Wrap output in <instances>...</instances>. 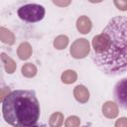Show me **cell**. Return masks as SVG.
Listing matches in <instances>:
<instances>
[{
	"instance_id": "1",
	"label": "cell",
	"mask_w": 127,
	"mask_h": 127,
	"mask_svg": "<svg viewBox=\"0 0 127 127\" xmlns=\"http://www.w3.org/2000/svg\"><path fill=\"white\" fill-rule=\"evenodd\" d=\"M108 39V46L102 54L92 56L95 64L108 75L127 71V18H111L102 31Z\"/></svg>"
},
{
	"instance_id": "2",
	"label": "cell",
	"mask_w": 127,
	"mask_h": 127,
	"mask_svg": "<svg viewBox=\"0 0 127 127\" xmlns=\"http://www.w3.org/2000/svg\"><path fill=\"white\" fill-rule=\"evenodd\" d=\"M2 114L13 126H35L40 118V103L35 91L18 89L8 93L2 101Z\"/></svg>"
},
{
	"instance_id": "3",
	"label": "cell",
	"mask_w": 127,
	"mask_h": 127,
	"mask_svg": "<svg viewBox=\"0 0 127 127\" xmlns=\"http://www.w3.org/2000/svg\"><path fill=\"white\" fill-rule=\"evenodd\" d=\"M18 16L21 20L28 23L41 21L45 16V8L39 4H26L21 6L18 11Z\"/></svg>"
},
{
	"instance_id": "4",
	"label": "cell",
	"mask_w": 127,
	"mask_h": 127,
	"mask_svg": "<svg viewBox=\"0 0 127 127\" xmlns=\"http://www.w3.org/2000/svg\"><path fill=\"white\" fill-rule=\"evenodd\" d=\"M113 97L120 107L127 110V77L116 82L113 90Z\"/></svg>"
},
{
	"instance_id": "5",
	"label": "cell",
	"mask_w": 127,
	"mask_h": 127,
	"mask_svg": "<svg viewBox=\"0 0 127 127\" xmlns=\"http://www.w3.org/2000/svg\"><path fill=\"white\" fill-rule=\"evenodd\" d=\"M90 51V47H89V43L86 39H77L75 40L70 47V55L74 58V59H82L85 58Z\"/></svg>"
},
{
	"instance_id": "6",
	"label": "cell",
	"mask_w": 127,
	"mask_h": 127,
	"mask_svg": "<svg viewBox=\"0 0 127 127\" xmlns=\"http://www.w3.org/2000/svg\"><path fill=\"white\" fill-rule=\"evenodd\" d=\"M107 46H108V39L103 32L99 35H96L92 39V48L94 51V55L102 54L103 52H105Z\"/></svg>"
},
{
	"instance_id": "7",
	"label": "cell",
	"mask_w": 127,
	"mask_h": 127,
	"mask_svg": "<svg viewBox=\"0 0 127 127\" xmlns=\"http://www.w3.org/2000/svg\"><path fill=\"white\" fill-rule=\"evenodd\" d=\"M73 95L79 103H86L89 99V91L83 85H77L73 89Z\"/></svg>"
},
{
	"instance_id": "8",
	"label": "cell",
	"mask_w": 127,
	"mask_h": 127,
	"mask_svg": "<svg viewBox=\"0 0 127 127\" xmlns=\"http://www.w3.org/2000/svg\"><path fill=\"white\" fill-rule=\"evenodd\" d=\"M92 27L91 21L87 16H80L76 21V28L79 33L81 34H87L90 32Z\"/></svg>"
},
{
	"instance_id": "9",
	"label": "cell",
	"mask_w": 127,
	"mask_h": 127,
	"mask_svg": "<svg viewBox=\"0 0 127 127\" xmlns=\"http://www.w3.org/2000/svg\"><path fill=\"white\" fill-rule=\"evenodd\" d=\"M118 106L112 101H107L102 106V113L107 118H115L118 115Z\"/></svg>"
},
{
	"instance_id": "10",
	"label": "cell",
	"mask_w": 127,
	"mask_h": 127,
	"mask_svg": "<svg viewBox=\"0 0 127 127\" xmlns=\"http://www.w3.org/2000/svg\"><path fill=\"white\" fill-rule=\"evenodd\" d=\"M17 55L21 60H28L32 56V47L28 42L22 43L17 49Z\"/></svg>"
},
{
	"instance_id": "11",
	"label": "cell",
	"mask_w": 127,
	"mask_h": 127,
	"mask_svg": "<svg viewBox=\"0 0 127 127\" xmlns=\"http://www.w3.org/2000/svg\"><path fill=\"white\" fill-rule=\"evenodd\" d=\"M1 61L4 64L5 70H6L7 73H13L15 71V69H16V63L11 58H9L5 53L1 54Z\"/></svg>"
},
{
	"instance_id": "12",
	"label": "cell",
	"mask_w": 127,
	"mask_h": 127,
	"mask_svg": "<svg viewBox=\"0 0 127 127\" xmlns=\"http://www.w3.org/2000/svg\"><path fill=\"white\" fill-rule=\"evenodd\" d=\"M0 40L7 45H13L15 42V37L13 35V33L7 29H5L4 27L0 28Z\"/></svg>"
},
{
	"instance_id": "13",
	"label": "cell",
	"mask_w": 127,
	"mask_h": 127,
	"mask_svg": "<svg viewBox=\"0 0 127 127\" xmlns=\"http://www.w3.org/2000/svg\"><path fill=\"white\" fill-rule=\"evenodd\" d=\"M22 74L26 77H33L37 73V67L32 63H27L22 66Z\"/></svg>"
},
{
	"instance_id": "14",
	"label": "cell",
	"mask_w": 127,
	"mask_h": 127,
	"mask_svg": "<svg viewBox=\"0 0 127 127\" xmlns=\"http://www.w3.org/2000/svg\"><path fill=\"white\" fill-rule=\"evenodd\" d=\"M62 81L64 83H66V84H69V83H72L76 80L77 78V74L74 70H71V69H68V70H65L63 72L62 76Z\"/></svg>"
},
{
	"instance_id": "15",
	"label": "cell",
	"mask_w": 127,
	"mask_h": 127,
	"mask_svg": "<svg viewBox=\"0 0 127 127\" xmlns=\"http://www.w3.org/2000/svg\"><path fill=\"white\" fill-rule=\"evenodd\" d=\"M64 121V115L61 112H56L50 117V126L51 127H60Z\"/></svg>"
},
{
	"instance_id": "16",
	"label": "cell",
	"mask_w": 127,
	"mask_h": 127,
	"mask_svg": "<svg viewBox=\"0 0 127 127\" xmlns=\"http://www.w3.org/2000/svg\"><path fill=\"white\" fill-rule=\"evenodd\" d=\"M68 44V38L64 35H60L58 36L55 41H54V47L58 50H63L64 49Z\"/></svg>"
},
{
	"instance_id": "17",
	"label": "cell",
	"mask_w": 127,
	"mask_h": 127,
	"mask_svg": "<svg viewBox=\"0 0 127 127\" xmlns=\"http://www.w3.org/2000/svg\"><path fill=\"white\" fill-rule=\"evenodd\" d=\"M79 124H80V120L76 116H69L65 121L66 127H76L79 126Z\"/></svg>"
},
{
	"instance_id": "18",
	"label": "cell",
	"mask_w": 127,
	"mask_h": 127,
	"mask_svg": "<svg viewBox=\"0 0 127 127\" xmlns=\"http://www.w3.org/2000/svg\"><path fill=\"white\" fill-rule=\"evenodd\" d=\"M115 6L121 10V11H126L127 10V0H113Z\"/></svg>"
},
{
	"instance_id": "19",
	"label": "cell",
	"mask_w": 127,
	"mask_h": 127,
	"mask_svg": "<svg viewBox=\"0 0 127 127\" xmlns=\"http://www.w3.org/2000/svg\"><path fill=\"white\" fill-rule=\"evenodd\" d=\"M54 4H56L59 7H66L70 4L71 0H52Z\"/></svg>"
},
{
	"instance_id": "20",
	"label": "cell",
	"mask_w": 127,
	"mask_h": 127,
	"mask_svg": "<svg viewBox=\"0 0 127 127\" xmlns=\"http://www.w3.org/2000/svg\"><path fill=\"white\" fill-rule=\"evenodd\" d=\"M116 127H127V118L122 117L120 119H118L115 123Z\"/></svg>"
},
{
	"instance_id": "21",
	"label": "cell",
	"mask_w": 127,
	"mask_h": 127,
	"mask_svg": "<svg viewBox=\"0 0 127 127\" xmlns=\"http://www.w3.org/2000/svg\"><path fill=\"white\" fill-rule=\"evenodd\" d=\"M11 91H10V88L9 87H3L2 89H1V100L3 101L4 100V98H5V96L8 94V93H10Z\"/></svg>"
},
{
	"instance_id": "22",
	"label": "cell",
	"mask_w": 127,
	"mask_h": 127,
	"mask_svg": "<svg viewBox=\"0 0 127 127\" xmlns=\"http://www.w3.org/2000/svg\"><path fill=\"white\" fill-rule=\"evenodd\" d=\"M88 1L91 2V3H99V2H101L103 0H88Z\"/></svg>"
}]
</instances>
